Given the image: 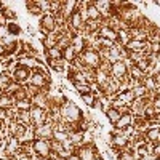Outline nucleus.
I'll return each instance as SVG.
<instances>
[{
	"instance_id": "nucleus-21",
	"label": "nucleus",
	"mask_w": 160,
	"mask_h": 160,
	"mask_svg": "<svg viewBox=\"0 0 160 160\" xmlns=\"http://www.w3.org/2000/svg\"><path fill=\"white\" fill-rule=\"evenodd\" d=\"M15 99H13V96L7 95V93H3L2 96H0V109L2 111H8L11 108H15Z\"/></svg>"
},
{
	"instance_id": "nucleus-27",
	"label": "nucleus",
	"mask_w": 160,
	"mask_h": 160,
	"mask_svg": "<svg viewBox=\"0 0 160 160\" xmlns=\"http://www.w3.org/2000/svg\"><path fill=\"white\" fill-rule=\"evenodd\" d=\"M53 139L55 141H59V142H64L69 139V133L66 130H59V128H55V133H53Z\"/></svg>"
},
{
	"instance_id": "nucleus-25",
	"label": "nucleus",
	"mask_w": 160,
	"mask_h": 160,
	"mask_svg": "<svg viewBox=\"0 0 160 160\" xmlns=\"http://www.w3.org/2000/svg\"><path fill=\"white\" fill-rule=\"evenodd\" d=\"M104 115H106V118L109 120V123H111V125H115L118 120H120V117H122V114H120L117 109H114V108H111Z\"/></svg>"
},
{
	"instance_id": "nucleus-20",
	"label": "nucleus",
	"mask_w": 160,
	"mask_h": 160,
	"mask_svg": "<svg viewBox=\"0 0 160 160\" xmlns=\"http://www.w3.org/2000/svg\"><path fill=\"white\" fill-rule=\"evenodd\" d=\"M144 136H146V141L148 142L158 144L160 142V128H149L144 133Z\"/></svg>"
},
{
	"instance_id": "nucleus-10",
	"label": "nucleus",
	"mask_w": 160,
	"mask_h": 160,
	"mask_svg": "<svg viewBox=\"0 0 160 160\" xmlns=\"http://www.w3.org/2000/svg\"><path fill=\"white\" fill-rule=\"evenodd\" d=\"M115 98L120 99V101H122V104L123 106H128V108H131V106L135 104V101H136V96H135V93H133L131 88L130 90H125V91H118L117 95H115Z\"/></svg>"
},
{
	"instance_id": "nucleus-1",
	"label": "nucleus",
	"mask_w": 160,
	"mask_h": 160,
	"mask_svg": "<svg viewBox=\"0 0 160 160\" xmlns=\"http://www.w3.org/2000/svg\"><path fill=\"white\" fill-rule=\"evenodd\" d=\"M59 114H61V122H59V123L74 125V123L82 122L87 112H82V109H80L74 101L66 99V101L62 102V106L59 108Z\"/></svg>"
},
{
	"instance_id": "nucleus-13",
	"label": "nucleus",
	"mask_w": 160,
	"mask_h": 160,
	"mask_svg": "<svg viewBox=\"0 0 160 160\" xmlns=\"http://www.w3.org/2000/svg\"><path fill=\"white\" fill-rule=\"evenodd\" d=\"M40 42H42V45H43V51H45V50H50V48H55V47H58L59 35H58L56 32L48 34V35L43 37V40H40Z\"/></svg>"
},
{
	"instance_id": "nucleus-11",
	"label": "nucleus",
	"mask_w": 160,
	"mask_h": 160,
	"mask_svg": "<svg viewBox=\"0 0 160 160\" xmlns=\"http://www.w3.org/2000/svg\"><path fill=\"white\" fill-rule=\"evenodd\" d=\"M98 37L99 38H104V40H111V42H117V38H118V34L117 31H114L112 28H109L108 24H104L102 28L98 31Z\"/></svg>"
},
{
	"instance_id": "nucleus-17",
	"label": "nucleus",
	"mask_w": 160,
	"mask_h": 160,
	"mask_svg": "<svg viewBox=\"0 0 160 160\" xmlns=\"http://www.w3.org/2000/svg\"><path fill=\"white\" fill-rule=\"evenodd\" d=\"M43 55H45L47 61H59V59H62V50L59 47H55V48L45 50Z\"/></svg>"
},
{
	"instance_id": "nucleus-39",
	"label": "nucleus",
	"mask_w": 160,
	"mask_h": 160,
	"mask_svg": "<svg viewBox=\"0 0 160 160\" xmlns=\"http://www.w3.org/2000/svg\"><path fill=\"white\" fill-rule=\"evenodd\" d=\"M2 142H3V138H2V136H0V146H2Z\"/></svg>"
},
{
	"instance_id": "nucleus-34",
	"label": "nucleus",
	"mask_w": 160,
	"mask_h": 160,
	"mask_svg": "<svg viewBox=\"0 0 160 160\" xmlns=\"http://www.w3.org/2000/svg\"><path fill=\"white\" fill-rule=\"evenodd\" d=\"M50 142H51V152L59 154L61 151H64V148H62V142H59V141H55V139H51Z\"/></svg>"
},
{
	"instance_id": "nucleus-35",
	"label": "nucleus",
	"mask_w": 160,
	"mask_h": 160,
	"mask_svg": "<svg viewBox=\"0 0 160 160\" xmlns=\"http://www.w3.org/2000/svg\"><path fill=\"white\" fill-rule=\"evenodd\" d=\"M152 78H154V82L157 83V87H160V71L158 72H154L152 74Z\"/></svg>"
},
{
	"instance_id": "nucleus-12",
	"label": "nucleus",
	"mask_w": 160,
	"mask_h": 160,
	"mask_svg": "<svg viewBox=\"0 0 160 160\" xmlns=\"http://www.w3.org/2000/svg\"><path fill=\"white\" fill-rule=\"evenodd\" d=\"M31 102H32V106H35V108L45 109V111H48V108H50V99H48V96L45 95V93H42V91H38L37 95L31 99Z\"/></svg>"
},
{
	"instance_id": "nucleus-19",
	"label": "nucleus",
	"mask_w": 160,
	"mask_h": 160,
	"mask_svg": "<svg viewBox=\"0 0 160 160\" xmlns=\"http://www.w3.org/2000/svg\"><path fill=\"white\" fill-rule=\"evenodd\" d=\"M115 157H117V160H142L135 151H127V149L117 152Z\"/></svg>"
},
{
	"instance_id": "nucleus-30",
	"label": "nucleus",
	"mask_w": 160,
	"mask_h": 160,
	"mask_svg": "<svg viewBox=\"0 0 160 160\" xmlns=\"http://www.w3.org/2000/svg\"><path fill=\"white\" fill-rule=\"evenodd\" d=\"M82 98V101H83V104H87L88 108H95V104H96V96L93 95V93H87V95H82L80 96Z\"/></svg>"
},
{
	"instance_id": "nucleus-26",
	"label": "nucleus",
	"mask_w": 160,
	"mask_h": 160,
	"mask_svg": "<svg viewBox=\"0 0 160 160\" xmlns=\"http://www.w3.org/2000/svg\"><path fill=\"white\" fill-rule=\"evenodd\" d=\"M11 96H13V99H15V102H19V101H24V99H29L28 91H26V85H22L19 90H16Z\"/></svg>"
},
{
	"instance_id": "nucleus-32",
	"label": "nucleus",
	"mask_w": 160,
	"mask_h": 160,
	"mask_svg": "<svg viewBox=\"0 0 160 160\" xmlns=\"http://www.w3.org/2000/svg\"><path fill=\"white\" fill-rule=\"evenodd\" d=\"M7 24H8V31L13 37L21 34V28H19V24H16V21H11V22H7Z\"/></svg>"
},
{
	"instance_id": "nucleus-6",
	"label": "nucleus",
	"mask_w": 160,
	"mask_h": 160,
	"mask_svg": "<svg viewBox=\"0 0 160 160\" xmlns=\"http://www.w3.org/2000/svg\"><path fill=\"white\" fill-rule=\"evenodd\" d=\"M53 133H55V125L50 123V122L34 128L35 139H48V141H51L53 139Z\"/></svg>"
},
{
	"instance_id": "nucleus-33",
	"label": "nucleus",
	"mask_w": 160,
	"mask_h": 160,
	"mask_svg": "<svg viewBox=\"0 0 160 160\" xmlns=\"http://www.w3.org/2000/svg\"><path fill=\"white\" fill-rule=\"evenodd\" d=\"M8 37H11L8 31V24H0V42H5Z\"/></svg>"
},
{
	"instance_id": "nucleus-38",
	"label": "nucleus",
	"mask_w": 160,
	"mask_h": 160,
	"mask_svg": "<svg viewBox=\"0 0 160 160\" xmlns=\"http://www.w3.org/2000/svg\"><path fill=\"white\" fill-rule=\"evenodd\" d=\"M51 160H61V158H59V157H58V155H56V157H55V158H51Z\"/></svg>"
},
{
	"instance_id": "nucleus-37",
	"label": "nucleus",
	"mask_w": 160,
	"mask_h": 160,
	"mask_svg": "<svg viewBox=\"0 0 160 160\" xmlns=\"http://www.w3.org/2000/svg\"><path fill=\"white\" fill-rule=\"evenodd\" d=\"M68 160H80V155H78L77 152H72V154L68 157Z\"/></svg>"
},
{
	"instance_id": "nucleus-29",
	"label": "nucleus",
	"mask_w": 160,
	"mask_h": 160,
	"mask_svg": "<svg viewBox=\"0 0 160 160\" xmlns=\"http://www.w3.org/2000/svg\"><path fill=\"white\" fill-rule=\"evenodd\" d=\"M74 90L78 93L80 96L82 95H87V93H91V88H90V83H72Z\"/></svg>"
},
{
	"instance_id": "nucleus-36",
	"label": "nucleus",
	"mask_w": 160,
	"mask_h": 160,
	"mask_svg": "<svg viewBox=\"0 0 160 160\" xmlns=\"http://www.w3.org/2000/svg\"><path fill=\"white\" fill-rule=\"evenodd\" d=\"M154 155H157V157H158V160H160V142H158V144H155V148H154Z\"/></svg>"
},
{
	"instance_id": "nucleus-9",
	"label": "nucleus",
	"mask_w": 160,
	"mask_h": 160,
	"mask_svg": "<svg viewBox=\"0 0 160 160\" xmlns=\"http://www.w3.org/2000/svg\"><path fill=\"white\" fill-rule=\"evenodd\" d=\"M98 152H99V151H98L96 142L83 144L82 148H78V149H77V154L80 155V160H93Z\"/></svg>"
},
{
	"instance_id": "nucleus-31",
	"label": "nucleus",
	"mask_w": 160,
	"mask_h": 160,
	"mask_svg": "<svg viewBox=\"0 0 160 160\" xmlns=\"http://www.w3.org/2000/svg\"><path fill=\"white\" fill-rule=\"evenodd\" d=\"M15 108H16L19 112H22V111H31V108H32V102H31V99H24V101L16 102V104H15Z\"/></svg>"
},
{
	"instance_id": "nucleus-2",
	"label": "nucleus",
	"mask_w": 160,
	"mask_h": 160,
	"mask_svg": "<svg viewBox=\"0 0 160 160\" xmlns=\"http://www.w3.org/2000/svg\"><path fill=\"white\" fill-rule=\"evenodd\" d=\"M78 58L82 59V62L91 71L99 69V66L102 62V56H101L99 50H95V48H87L83 53H80Z\"/></svg>"
},
{
	"instance_id": "nucleus-8",
	"label": "nucleus",
	"mask_w": 160,
	"mask_h": 160,
	"mask_svg": "<svg viewBox=\"0 0 160 160\" xmlns=\"http://www.w3.org/2000/svg\"><path fill=\"white\" fill-rule=\"evenodd\" d=\"M29 114H31V120H32V125H34V127L48 123V111L32 106L31 111H29Z\"/></svg>"
},
{
	"instance_id": "nucleus-18",
	"label": "nucleus",
	"mask_w": 160,
	"mask_h": 160,
	"mask_svg": "<svg viewBox=\"0 0 160 160\" xmlns=\"http://www.w3.org/2000/svg\"><path fill=\"white\" fill-rule=\"evenodd\" d=\"M11 82H13V77H11L10 72H7V71L0 72V93H2V95L7 91V88L10 87Z\"/></svg>"
},
{
	"instance_id": "nucleus-5",
	"label": "nucleus",
	"mask_w": 160,
	"mask_h": 160,
	"mask_svg": "<svg viewBox=\"0 0 160 160\" xmlns=\"http://www.w3.org/2000/svg\"><path fill=\"white\" fill-rule=\"evenodd\" d=\"M31 75H32V69L26 68V66H21V64L15 69V72L11 74L13 80H15V82H18L19 85H28Z\"/></svg>"
},
{
	"instance_id": "nucleus-28",
	"label": "nucleus",
	"mask_w": 160,
	"mask_h": 160,
	"mask_svg": "<svg viewBox=\"0 0 160 160\" xmlns=\"http://www.w3.org/2000/svg\"><path fill=\"white\" fill-rule=\"evenodd\" d=\"M18 122L19 123H22V125H26V127H29V125H32V120H31V114H29V111H22V112H19L18 114Z\"/></svg>"
},
{
	"instance_id": "nucleus-3",
	"label": "nucleus",
	"mask_w": 160,
	"mask_h": 160,
	"mask_svg": "<svg viewBox=\"0 0 160 160\" xmlns=\"http://www.w3.org/2000/svg\"><path fill=\"white\" fill-rule=\"evenodd\" d=\"M58 28H59V21H58V18L53 15V13H47V15H43L42 18H40L38 29H40V32H42L43 35L56 32Z\"/></svg>"
},
{
	"instance_id": "nucleus-7",
	"label": "nucleus",
	"mask_w": 160,
	"mask_h": 160,
	"mask_svg": "<svg viewBox=\"0 0 160 160\" xmlns=\"http://www.w3.org/2000/svg\"><path fill=\"white\" fill-rule=\"evenodd\" d=\"M111 77L118 80V82H123L125 78H128V68L125 61H117L112 62V69H111Z\"/></svg>"
},
{
	"instance_id": "nucleus-24",
	"label": "nucleus",
	"mask_w": 160,
	"mask_h": 160,
	"mask_svg": "<svg viewBox=\"0 0 160 160\" xmlns=\"http://www.w3.org/2000/svg\"><path fill=\"white\" fill-rule=\"evenodd\" d=\"M78 58V55L75 53V50L72 48V47H69V48H66V50H62V59L68 62L69 66L71 64H74V61Z\"/></svg>"
},
{
	"instance_id": "nucleus-15",
	"label": "nucleus",
	"mask_w": 160,
	"mask_h": 160,
	"mask_svg": "<svg viewBox=\"0 0 160 160\" xmlns=\"http://www.w3.org/2000/svg\"><path fill=\"white\" fill-rule=\"evenodd\" d=\"M133 114H125V115H122L120 117V120L114 125V128L115 130H120V131H123V130H127L128 127H131L133 125Z\"/></svg>"
},
{
	"instance_id": "nucleus-16",
	"label": "nucleus",
	"mask_w": 160,
	"mask_h": 160,
	"mask_svg": "<svg viewBox=\"0 0 160 160\" xmlns=\"http://www.w3.org/2000/svg\"><path fill=\"white\" fill-rule=\"evenodd\" d=\"M47 64H48L50 69H53V71L58 72V74H66V71H68V68H69V64L66 62L64 59H59V61H47Z\"/></svg>"
},
{
	"instance_id": "nucleus-14",
	"label": "nucleus",
	"mask_w": 160,
	"mask_h": 160,
	"mask_svg": "<svg viewBox=\"0 0 160 160\" xmlns=\"http://www.w3.org/2000/svg\"><path fill=\"white\" fill-rule=\"evenodd\" d=\"M87 21H104L99 10L95 7L93 2H88V5H87Z\"/></svg>"
},
{
	"instance_id": "nucleus-4",
	"label": "nucleus",
	"mask_w": 160,
	"mask_h": 160,
	"mask_svg": "<svg viewBox=\"0 0 160 160\" xmlns=\"http://www.w3.org/2000/svg\"><path fill=\"white\" fill-rule=\"evenodd\" d=\"M32 148H34V155L37 157H43V158H50L51 152V142L48 139H35L32 142Z\"/></svg>"
},
{
	"instance_id": "nucleus-22",
	"label": "nucleus",
	"mask_w": 160,
	"mask_h": 160,
	"mask_svg": "<svg viewBox=\"0 0 160 160\" xmlns=\"http://www.w3.org/2000/svg\"><path fill=\"white\" fill-rule=\"evenodd\" d=\"M26 8H28V13L32 16H40V18L43 16V11L40 8L38 2H26Z\"/></svg>"
},
{
	"instance_id": "nucleus-23",
	"label": "nucleus",
	"mask_w": 160,
	"mask_h": 160,
	"mask_svg": "<svg viewBox=\"0 0 160 160\" xmlns=\"http://www.w3.org/2000/svg\"><path fill=\"white\" fill-rule=\"evenodd\" d=\"M118 38H117V43H120V45H122L123 48L131 42V34H130V31L128 29H120L118 32Z\"/></svg>"
}]
</instances>
